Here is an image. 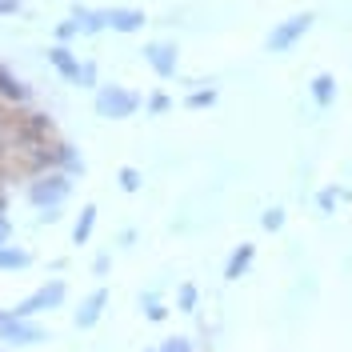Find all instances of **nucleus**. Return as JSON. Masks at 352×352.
I'll use <instances>...</instances> for the list:
<instances>
[{"label": "nucleus", "instance_id": "nucleus-10", "mask_svg": "<svg viewBox=\"0 0 352 352\" xmlns=\"http://www.w3.org/2000/svg\"><path fill=\"white\" fill-rule=\"evenodd\" d=\"M0 96H4V100H12V104H24V100L32 96V88L24 85L8 65H0Z\"/></svg>", "mask_w": 352, "mask_h": 352}, {"label": "nucleus", "instance_id": "nucleus-28", "mask_svg": "<svg viewBox=\"0 0 352 352\" xmlns=\"http://www.w3.org/2000/svg\"><path fill=\"white\" fill-rule=\"evenodd\" d=\"M109 268H112V256H109V252H100V256L92 261V272H96V276H109Z\"/></svg>", "mask_w": 352, "mask_h": 352}, {"label": "nucleus", "instance_id": "nucleus-18", "mask_svg": "<svg viewBox=\"0 0 352 352\" xmlns=\"http://www.w3.org/2000/svg\"><path fill=\"white\" fill-rule=\"evenodd\" d=\"M104 28H109V8H104V12H92V8H88V16L80 21V36H96V32H104Z\"/></svg>", "mask_w": 352, "mask_h": 352}, {"label": "nucleus", "instance_id": "nucleus-34", "mask_svg": "<svg viewBox=\"0 0 352 352\" xmlns=\"http://www.w3.org/2000/svg\"><path fill=\"white\" fill-rule=\"evenodd\" d=\"M144 352H156V349H144Z\"/></svg>", "mask_w": 352, "mask_h": 352}, {"label": "nucleus", "instance_id": "nucleus-14", "mask_svg": "<svg viewBox=\"0 0 352 352\" xmlns=\"http://www.w3.org/2000/svg\"><path fill=\"white\" fill-rule=\"evenodd\" d=\"M96 217H100V208H96V204H85V208H80V217H76V224H72V244H88V241H92Z\"/></svg>", "mask_w": 352, "mask_h": 352}, {"label": "nucleus", "instance_id": "nucleus-15", "mask_svg": "<svg viewBox=\"0 0 352 352\" xmlns=\"http://www.w3.org/2000/svg\"><path fill=\"white\" fill-rule=\"evenodd\" d=\"M28 264H32V252L28 248H21V244H4L0 248V272H21Z\"/></svg>", "mask_w": 352, "mask_h": 352}, {"label": "nucleus", "instance_id": "nucleus-17", "mask_svg": "<svg viewBox=\"0 0 352 352\" xmlns=\"http://www.w3.org/2000/svg\"><path fill=\"white\" fill-rule=\"evenodd\" d=\"M217 104V88L208 85V88H192L188 96H184V109H192V112H200V109H212Z\"/></svg>", "mask_w": 352, "mask_h": 352}, {"label": "nucleus", "instance_id": "nucleus-23", "mask_svg": "<svg viewBox=\"0 0 352 352\" xmlns=\"http://www.w3.org/2000/svg\"><path fill=\"white\" fill-rule=\"evenodd\" d=\"M168 109H173V96L168 92H153L148 96V116H164Z\"/></svg>", "mask_w": 352, "mask_h": 352}, {"label": "nucleus", "instance_id": "nucleus-30", "mask_svg": "<svg viewBox=\"0 0 352 352\" xmlns=\"http://www.w3.org/2000/svg\"><path fill=\"white\" fill-rule=\"evenodd\" d=\"M12 12H21V0H0V16H12Z\"/></svg>", "mask_w": 352, "mask_h": 352}, {"label": "nucleus", "instance_id": "nucleus-32", "mask_svg": "<svg viewBox=\"0 0 352 352\" xmlns=\"http://www.w3.org/2000/svg\"><path fill=\"white\" fill-rule=\"evenodd\" d=\"M132 241H136V228H124V232H120V244H124V248H129Z\"/></svg>", "mask_w": 352, "mask_h": 352}, {"label": "nucleus", "instance_id": "nucleus-25", "mask_svg": "<svg viewBox=\"0 0 352 352\" xmlns=\"http://www.w3.org/2000/svg\"><path fill=\"white\" fill-rule=\"evenodd\" d=\"M156 352H192V340H188V336H168Z\"/></svg>", "mask_w": 352, "mask_h": 352}, {"label": "nucleus", "instance_id": "nucleus-12", "mask_svg": "<svg viewBox=\"0 0 352 352\" xmlns=\"http://www.w3.org/2000/svg\"><path fill=\"white\" fill-rule=\"evenodd\" d=\"M252 256H256V244H241V248L228 256V264H224V280H241L244 272L252 268Z\"/></svg>", "mask_w": 352, "mask_h": 352}, {"label": "nucleus", "instance_id": "nucleus-21", "mask_svg": "<svg viewBox=\"0 0 352 352\" xmlns=\"http://www.w3.org/2000/svg\"><path fill=\"white\" fill-rule=\"evenodd\" d=\"M140 305H144V316H148L153 324H160V320H168V308L160 305V300H156L153 292H148V296H140Z\"/></svg>", "mask_w": 352, "mask_h": 352}, {"label": "nucleus", "instance_id": "nucleus-24", "mask_svg": "<svg viewBox=\"0 0 352 352\" xmlns=\"http://www.w3.org/2000/svg\"><path fill=\"white\" fill-rule=\"evenodd\" d=\"M261 224H264V232H280L285 228V208H268L261 217Z\"/></svg>", "mask_w": 352, "mask_h": 352}, {"label": "nucleus", "instance_id": "nucleus-13", "mask_svg": "<svg viewBox=\"0 0 352 352\" xmlns=\"http://www.w3.org/2000/svg\"><path fill=\"white\" fill-rule=\"evenodd\" d=\"M48 65L56 68L65 80H72V76H76V68H80V60L72 56V48H68V44H52V48H48Z\"/></svg>", "mask_w": 352, "mask_h": 352}, {"label": "nucleus", "instance_id": "nucleus-3", "mask_svg": "<svg viewBox=\"0 0 352 352\" xmlns=\"http://www.w3.org/2000/svg\"><path fill=\"white\" fill-rule=\"evenodd\" d=\"M140 109V96L124 85H96V116L104 120H129Z\"/></svg>", "mask_w": 352, "mask_h": 352}, {"label": "nucleus", "instance_id": "nucleus-4", "mask_svg": "<svg viewBox=\"0 0 352 352\" xmlns=\"http://www.w3.org/2000/svg\"><path fill=\"white\" fill-rule=\"evenodd\" d=\"M52 116L48 112H28L16 120V129H12V144L21 148V153H36V148H48V140H52Z\"/></svg>", "mask_w": 352, "mask_h": 352}, {"label": "nucleus", "instance_id": "nucleus-33", "mask_svg": "<svg viewBox=\"0 0 352 352\" xmlns=\"http://www.w3.org/2000/svg\"><path fill=\"white\" fill-rule=\"evenodd\" d=\"M4 320H8V308H0V324H4Z\"/></svg>", "mask_w": 352, "mask_h": 352}, {"label": "nucleus", "instance_id": "nucleus-35", "mask_svg": "<svg viewBox=\"0 0 352 352\" xmlns=\"http://www.w3.org/2000/svg\"><path fill=\"white\" fill-rule=\"evenodd\" d=\"M0 352H4V349H0Z\"/></svg>", "mask_w": 352, "mask_h": 352}, {"label": "nucleus", "instance_id": "nucleus-19", "mask_svg": "<svg viewBox=\"0 0 352 352\" xmlns=\"http://www.w3.org/2000/svg\"><path fill=\"white\" fill-rule=\"evenodd\" d=\"M116 180H120V188H124V192H140V188H144V173H140V168H132V164H124V168L116 173Z\"/></svg>", "mask_w": 352, "mask_h": 352}, {"label": "nucleus", "instance_id": "nucleus-31", "mask_svg": "<svg viewBox=\"0 0 352 352\" xmlns=\"http://www.w3.org/2000/svg\"><path fill=\"white\" fill-rule=\"evenodd\" d=\"M41 220H44V224H56V220H60V212H56V208H44Z\"/></svg>", "mask_w": 352, "mask_h": 352}, {"label": "nucleus", "instance_id": "nucleus-5", "mask_svg": "<svg viewBox=\"0 0 352 352\" xmlns=\"http://www.w3.org/2000/svg\"><path fill=\"white\" fill-rule=\"evenodd\" d=\"M312 12H296V16H288V21H280L272 32H268V52H288L292 44L305 36L308 28H312Z\"/></svg>", "mask_w": 352, "mask_h": 352}, {"label": "nucleus", "instance_id": "nucleus-1", "mask_svg": "<svg viewBox=\"0 0 352 352\" xmlns=\"http://www.w3.org/2000/svg\"><path fill=\"white\" fill-rule=\"evenodd\" d=\"M72 192V176H65L60 168H52V173H41L28 180V204L32 208H60Z\"/></svg>", "mask_w": 352, "mask_h": 352}, {"label": "nucleus", "instance_id": "nucleus-9", "mask_svg": "<svg viewBox=\"0 0 352 352\" xmlns=\"http://www.w3.org/2000/svg\"><path fill=\"white\" fill-rule=\"evenodd\" d=\"M52 160H56V168L65 176H76V173L85 176V156L76 153L68 140H52Z\"/></svg>", "mask_w": 352, "mask_h": 352}, {"label": "nucleus", "instance_id": "nucleus-22", "mask_svg": "<svg viewBox=\"0 0 352 352\" xmlns=\"http://www.w3.org/2000/svg\"><path fill=\"white\" fill-rule=\"evenodd\" d=\"M72 85H80V88H96V65H92V60H80L76 76H72Z\"/></svg>", "mask_w": 352, "mask_h": 352}, {"label": "nucleus", "instance_id": "nucleus-20", "mask_svg": "<svg viewBox=\"0 0 352 352\" xmlns=\"http://www.w3.org/2000/svg\"><path fill=\"white\" fill-rule=\"evenodd\" d=\"M197 305H200L197 285H180L176 288V308H180V312H197Z\"/></svg>", "mask_w": 352, "mask_h": 352}, {"label": "nucleus", "instance_id": "nucleus-11", "mask_svg": "<svg viewBox=\"0 0 352 352\" xmlns=\"http://www.w3.org/2000/svg\"><path fill=\"white\" fill-rule=\"evenodd\" d=\"M109 28L112 32H136V28H144V12L140 8H109Z\"/></svg>", "mask_w": 352, "mask_h": 352}, {"label": "nucleus", "instance_id": "nucleus-8", "mask_svg": "<svg viewBox=\"0 0 352 352\" xmlns=\"http://www.w3.org/2000/svg\"><path fill=\"white\" fill-rule=\"evenodd\" d=\"M104 308H109V288H92L85 300H80V308L72 312V320H76V329H92L100 316H104Z\"/></svg>", "mask_w": 352, "mask_h": 352}, {"label": "nucleus", "instance_id": "nucleus-27", "mask_svg": "<svg viewBox=\"0 0 352 352\" xmlns=\"http://www.w3.org/2000/svg\"><path fill=\"white\" fill-rule=\"evenodd\" d=\"M316 204H320V212H332V208H336V188H324V192L316 197Z\"/></svg>", "mask_w": 352, "mask_h": 352}, {"label": "nucleus", "instance_id": "nucleus-6", "mask_svg": "<svg viewBox=\"0 0 352 352\" xmlns=\"http://www.w3.org/2000/svg\"><path fill=\"white\" fill-rule=\"evenodd\" d=\"M0 340H4V344H16V349H28V344H41V340H48V332H44L36 320L8 316V320L0 324Z\"/></svg>", "mask_w": 352, "mask_h": 352}, {"label": "nucleus", "instance_id": "nucleus-29", "mask_svg": "<svg viewBox=\"0 0 352 352\" xmlns=\"http://www.w3.org/2000/svg\"><path fill=\"white\" fill-rule=\"evenodd\" d=\"M8 241H12V224H8V217H0V248Z\"/></svg>", "mask_w": 352, "mask_h": 352}, {"label": "nucleus", "instance_id": "nucleus-2", "mask_svg": "<svg viewBox=\"0 0 352 352\" xmlns=\"http://www.w3.org/2000/svg\"><path fill=\"white\" fill-rule=\"evenodd\" d=\"M68 296V285L60 276H52V280H44L36 292H28L16 308H8V316H24V320H32V316H41V312H52V308H60Z\"/></svg>", "mask_w": 352, "mask_h": 352}, {"label": "nucleus", "instance_id": "nucleus-16", "mask_svg": "<svg viewBox=\"0 0 352 352\" xmlns=\"http://www.w3.org/2000/svg\"><path fill=\"white\" fill-rule=\"evenodd\" d=\"M332 96H336V76H332V72H320V76L312 80V100H316L320 109H329Z\"/></svg>", "mask_w": 352, "mask_h": 352}, {"label": "nucleus", "instance_id": "nucleus-26", "mask_svg": "<svg viewBox=\"0 0 352 352\" xmlns=\"http://www.w3.org/2000/svg\"><path fill=\"white\" fill-rule=\"evenodd\" d=\"M72 36H80V24H76L72 16H68V21H60V24H56V41L65 44V41H72Z\"/></svg>", "mask_w": 352, "mask_h": 352}, {"label": "nucleus", "instance_id": "nucleus-7", "mask_svg": "<svg viewBox=\"0 0 352 352\" xmlns=\"http://www.w3.org/2000/svg\"><path fill=\"white\" fill-rule=\"evenodd\" d=\"M144 60L153 65L156 76H176V65H180V52H176V44L168 41H153V44H144Z\"/></svg>", "mask_w": 352, "mask_h": 352}]
</instances>
